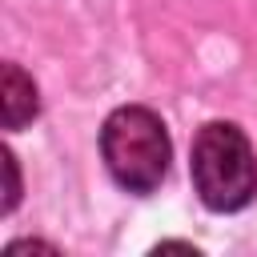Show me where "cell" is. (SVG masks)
Wrapping results in <instances>:
<instances>
[{"instance_id": "cell-2", "label": "cell", "mask_w": 257, "mask_h": 257, "mask_svg": "<svg viewBox=\"0 0 257 257\" xmlns=\"http://www.w3.org/2000/svg\"><path fill=\"white\" fill-rule=\"evenodd\" d=\"M189 169H193V185H197L201 201L209 209H217V213H237L257 193L253 145L229 120H213V124H205L197 133Z\"/></svg>"}, {"instance_id": "cell-4", "label": "cell", "mask_w": 257, "mask_h": 257, "mask_svg": "<svg viewBox=\"0 0 257 257\" xmlns=\"http://www.w3.org/2000/svg\"><path fill=\"white\" fill-rule=\"evenodd\" d=\"M4 169H8V197H4V209H12L16 197H20V177H16V157H12V153H4Z\"/></svg>"}, {"instance_id": "cell-3", "label": "cell", "mask_w": 257, "mask_h": 257, "mask_svg": "<svg viewBox=\"0 0 257 257\" xmlns=\"http://www.w3.org/2000/svg\"><path fill=\"white\" fill-rule=\"evenodd\" d=\"M0 104H4V128H24V124L40 112L36 84H32V76H24V68H20V64H4Z\"/></svg>"}, {"instance_id": "cell-1", "label": "cell", "mask_w": 257, "mask_h": 257, "mask_svg": "<svg viewBox=\"0 0 257 257\" xmlns=\"http://www.w3.org/2000/svg\"><path fill=\"white\" fill-rule=\"evenodd\" d=\"M100 153L112 181L128 193H153L165 181L169 161H173V145L161 116L141 104H124L104 120Z\"/></svg>"}]
</instances>
